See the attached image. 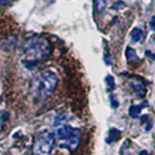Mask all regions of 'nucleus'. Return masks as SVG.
<instances>
[{
  "label": "nucleus",
  "instance_id": "f8f14e48",
  "mask_svg": "<svg viewBox=\"0 0 155 155\" xmlns=\"http://www.w3.org/2000/svg\"><path fill=\"white\" fill-rule=\"evenodd\" d=\"M149 24H150V28L155 29V15L152 16V19H150V21H149Z\"/></svg>",
  "mask_w": 155,
  "mask_h": 155
},
{
  "label": "nucleus",
  "instance_id": "423d86ee",
  "mask_svg": "<svg viewBox=\"0 0 155 155\" xmlns=\"http://www.w3.org/2000/svg\"><path fill=\"white\" fill-rule=\"evenodd\" d=\"M142 36H144V32L140 29V28H133L132 31H131V39L133 42H139V41L142 39Z\"/></svg>",
  "mask_w": 155,
  "mask_h": 155
},
{
  "label": "nucleus",
  "instance_id": "7ed1b4c3",
  "mask_svg": "<svg viewBox=\"0 0 155 155\" xmlns=\"http://www.w3.org/2000/svg\"><path fill=\"white\" fill-rule=\"evenodd\" d=\"M55 135L60 148H64L69 152H73L77 149L81 142L82 132L79 128L69 126L66 124H62L57 126Z\"/></svg>",
  "mask_w": 155,
  "mask_h": 155
},
{
  "label": "nucleus",
  "instance_id": "6e6552de",
  "mask_svg": "<svg viewBox=\"0 0 155 155\" xmlns=\"http://www.w3.org/2000/svg\"><path fill=\"white\" fill-rule=\"evenodd\" d=\"M107 0H95V9L98 13H102L106 7Z\"/></svg>",
  "mask_w": 155,
  "mask_h": 155
},
{
  "label": "nucleus",
  "instance_id": "1a4fd4ad",
  "mask_svg": "<svg viewBox=\"0 0 155 155\" xmlns=\"http://www.w3.org/2000/svg\"><path fill=\"white\" fill-rule=\"evenodd\" d=\"M127 58H128V61L132 62V61H138L139 57L137 56V54H135V51L133 50L132 48H127Z\"/></svg>",
  "mask_w": 155,
  "mask_h": 155
},
{
  "label": "nucleus",
  "instance_id": "20e7f679",
  "mask_svg": "<svg viewBox=\"0 0 155 155\" xmlns=\"http://www.w3.org/2000/svg\"><path fill=\"white\" fill-rule=\"evenodd\" d=\"M55 145V134L48 130L40 131L34 140L33 149L37 154H49Z\"/></svg>",
  "mask_w": 155,
  "mask_h": 155
},
{
  "label": "nucleus",
  "instance_id": "9b49d317",
  "mask_svg": "<svg viewBox=\"0 0 155 155\" xmlns=\"http://www.w3.org/2000/svg\"><path fill=\"white\" fill-rule=\"evenodd\" d=\"M7 118H8V114L6 112H1L0 113V131H1V127H2V124H4L5 120H7Z\"/></svg>",
  "mask_w": 155,
  "mask_h": 155
},
{
  "label": "nucleus",
  "instance_id": "4468645a",
  "mask_svg": "<svg viewBox=\"0 0 155 155\" xmlns=\"http://www.w3.org/2000/svg\"><path fill=\"white\" fill-rule=\"evenodd\" d=\"M154 41H155V35H154Z\"/></svg>",
  "mask_w": 155,
  "mask_h": 155
},
{
  "label": "nucleus",
  "instance_id": "ddd939ff",
  "mask_svg": "<svg viewBox=\"0 0 155 155\" xmlns=\"http://www.w3.org/2000/svg\"><path fill=\"white\" fill-rule=\"evenodd\" d=\"M12 1H14V0H0V4H1V5H8V4H11Z\"/></svg>",
  "mask_w": 155,
  "mask_h": 155
},
{
  "label": "nucleus",
  "instance_id": "9d476101",
  "mask_svg": "<svg viewBox=\"0 0 155 155\" xmlns=\"http://www.w3.org/2000/svg\"><path fill=\"white\" fill-rule=\"evenodd\" d=\"M106 83L108 84V90L112 91L114 89V79L112 76H107L106 77Z\"/></svg>",
  "mask_w": 155,
  "mask_h": 155
},
{
  "label": "nucleus",
  "instance_id": "f257e3e1",
  "mask_svg": "<svg viewBox=\"0 0 155 155\" xmlns=\"http://www.w3.org/2000/svg\"><path fill=\"white\" fill-rule=\"evenodd\" d=\"M22 53V64L24 65V68L33 70L36 65L48 58L51 53V46L47 39L39 35H33L24 41Z\"/></svg>",
  "mask_w": 155,
  "mask_h": 155
},
{
  "label": "nucleus",
  "instance_id": "f03ea898",
  "mask_svg": "<svg viewBox=\"0 0 155 155\" xmlns=\"http://www.w3.org/2000/svg\"><path fill=\"white\" fill-rule=\"evenodd\" d=\"M57 85V75L51 70H42L33 77L31 82V92L40 100L49 98Z\"/></svg>",
  "mask_w": 155,
  "mask_h": 155
},
{
  "label": "nucleus",
  "instance_id": "0eeeda50",
  "mask_svg": "<svg viewBox=\"0 0 155 155\" xmlns=\"http://www.w3.org/2000/svg\"><path fill=\"white\" fill-rule=\"evenodd\" d=\"M144 106H145V104H144V105H132L130 107V110H128L130 115L133 119H137L139 117V114H140V112H141V108H142Z\"/></svg>",
  "mask_w": 155,
  "mask_h": 155
},
{
  "label": "nucleus",
  "instance_id": "39448f33",
  "mask_svg": "<svg viewBox=\"0 0 155 155\" xmlns=\"http://www.w3.org/2000/svg\"><path fill=\"white\" fill-rule=\"evenodd\" d=\"M121 137V132L119 130H117V128H111L110 132H108V138L106 139V141L108 142V144H112L114 141H117V140H119Z\"/></svg>",
  "mask_w": 155,
  "mask_h": 155
}]
</instances>
